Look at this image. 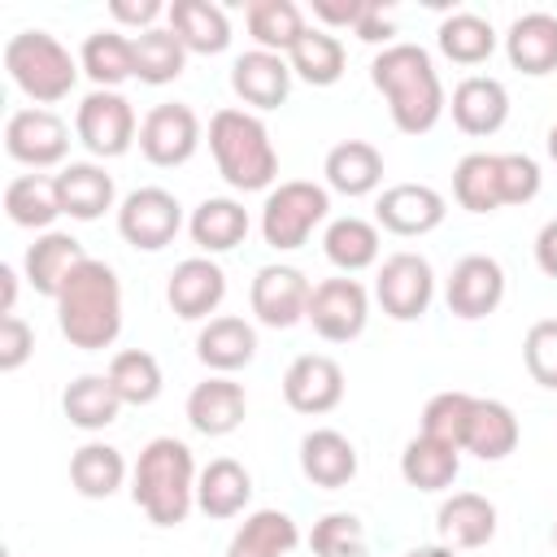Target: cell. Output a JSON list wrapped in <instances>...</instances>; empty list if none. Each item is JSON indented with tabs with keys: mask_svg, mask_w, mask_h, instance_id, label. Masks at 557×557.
Returning a JSON list of instances; mask_svg holds the SVG:
<instances>
[{
	"mask_svg": "<svg viewBox=\"0 0 557 557\" xmlns=\"http://www.w3.org/2000/svg\"><path fill=\"white\" fill-rule=\"evenodd\" d=\"M370 83L383 91L396 131L426 135L444 113V83L435 74V61L418 44H387L370 61Z\"/></svg>",
	"mask_w": 557,
	"mask_h": 557,
	"instance_id": "cell-1",
	"label": "cell"
},
{
	"mask_svg": "<svg viewBox=\"0 0 557 557\" xmlns=\"http://www.w3.org/2000/svg\"><path fill=\"white\" fill-rule=\"evenodd\" d=\"M57 326L74 348H109L122 335V283L113 265L87 257L57 296Z\"/></svg>",
	"mask_w": 557,
	"mask_h": 557,
	"instance_id": "cell-2",
	"label": "cell"
},
{
	"mask_svg": "<svg viewBox=\"0 0 557 557\" xmlns=\"http://www.w3.org/2000/svg\"><path fill=\"white\" fill-rule=\"evenodd\" d=\"M196 461L191 448L174 435H157L139 448V461L131 470V500L148 513L157 527H178L196 505Z\"/></svg>",
	"mask_w": 557,
	"mask_h": 557,
	"instance_id": "cell-3",
	"label": "cell"
},
{
	"mask_svg": "<svg viewBox=\"0 0 557 557\" xmlns=\"http://www.w3.org/2000/svg\"><path fill=\"white\" fill-rule=\"evenodd\" d=\"M209 152L218 161V174L235 191H265L278 178V152L270 144V131L248 109H218L209 117Z\"/></svg>",
	"mask_w": 557,
	"mask_h": 557,
	"instance_id": "cell-4",
	"label": "cell"
},
{
	"mask_svg": "<svg viewBox=\"0 0 557 557\" xmlns=\"http://www.w3.org/2000/svg\"><path fill=\"white\" fill-rule=\"evenodd\" d=\"M4 70H9L13 87L26 100H35V109L65 100L83 74L78 57H70V48L48 30H17L4 44Z\"/></svg>",
	"mask_w": 557,
	"mask_h": 557,
	"instance_id": "cell-5",
	"label": "cell"
},
{
	"mask_svg": "<svg viewBox=\"0 0 557 557\" xmlns=\"http://www.w3.org/2000/svg\"><path fill=\"white\" fill-rule=\"evenodd\" d=\"M326 209H331V191L326 187L305 183V178L278 183L261 205V239L274 252H292L313 235V226L326 218Z\"/></svg>",
	"mask_w": 557,
	"mask_h": 557,
	"instance_id": "cell-6",
	"label": "cell"
},
{
	"mask_svg": "<svg viewBox=\"0 0 557 557\" xmlns=\"http://www.w3.org/2000/svg\"><path fill=\"white\" fill-rule=\"evenodd\" d=\"M74 131H78V144L91 157H104V161L122 157L135 144V135H139L131 100L122 91H100V87L83 96V104L74 113Z\"/></svg>",
	"mask_w": 557,
	"mask_h": 557,
	"instance_id": "cell-7",
	"label": "cell"
},
{
	"mask_svg": "<svg viewBox=\"0 0 557 557\" xmlns=\"http://www.w3.org/2000/svg\"><path fill=\"white\" fill-rule=\"evenodd\" d=\"M183 226V205L165 187H135L117 205V235L139 252H161Z\"/></svg>",
	"mask_w": 557,
	"mask_h": 557,
	"instance_id": "cell-8",
	"label": "cell"
},
{
	"mask_svg": "<svg viewBox=\"0 0 557 557\" xmlns=\"http://www.w3.org/2000/svg\"><path fill=\"white\" fill-rule=\"evenodd\" d=\"M374 296L392 322H418L435 300V270L418 252H392L379 265Z\"/></svg>",
	"mask_w": 557,
	"mask_h": 557,
	"instance_id": "cell-9",
	"label": "cell"
},
{
	"mask_svg": "<svg viewBox=\"0 0 557 557\" xmlns=\"http://www.w3.org/2000/svg\"><path fill=\"white\" fill-rule=\"evenodd\" d=\"M305 322L326 339V344H348L366 331L370 322V296L357 278H322L313 292H309V309H305Z\"/></svg>",
	"mask_w": 557,
	"mask_h": 557,
	"instance_id": "cell-10",
	"label": "cell"
},
{
	"mask_svg": "<svg viewBox=\"0 0 557 557\" xmlns=\"http://www.w3.org/2000/svg\"><path fill=\"white\" fill-rule=\"evenodd\" d=\"M200 148V117L170 100V104H152L139 122V152L161 165V170H174V165H187Z\"/></svg>",
	"mask_w": 557,
	"mask_h": 557,
	"instance_id": "cell-11",
	"label": "cell"
},
{
	"mask_svg": "<svg viewBox=\"0 0 557 557\" xmlns=\"http://www.w3.org/2000/svg\"><path fill=\"white\" fill-rule=\"evenodd\" d=\"M4 152L30 170L61 165L70 152V126L52 109H17L4 122Z\"/></svg>",
	"mask_w": 557,
	"mask_h": 557,
	"instance_id": "cell-12",
	"label": "cell"
},
{
	"mask_svg": "<svg viewBox=\"0 0 557 557\" xmlns=\"http://www.w3.org/2000/svg\"><path fill=\"white\" fill-rule=\"evenodd\" d=\"M444 300H448V313L461 318V322H479V318L496 313V305L505 300V270H500V261L483 257V252L461 257L453 265V274H448Z\"/></svg>",
	"mask_w": 557,
	"mask_h": 557,
	"instance_id": "cell-13",
	"label": "cell"
},
{
	"mask_svg": "<svg viewBox=\"0 0 557 557\" xmlns=\"http://www.w3.org/2000/svg\"><path fill=\"white\" fill-rule=\"evenodd\" d=\"M309 292L313 283L296 270V265H261L252 274V313L261 326H274V331H287L296 322H305V309H309Z\"/></svg>",
	"mask_w": 557,
	"mask_h": 557,
	"instance_id": "cell-14",
	"label": "cell"
},
{
	"mask_svg": "<svg viewBox=\"0 0 557 557\" xmlns=\"http://www.w3.org/2000/svg\"><path fill=\"white\" fill-rule=\"evenodd\" d=\"M283 400L296 413H331L344 400V370L326 352H300L283 374Z\"/></svg>",
	"mask_w": 557,
	"mask_h": 557,
	"instance_id": "cell-15",
	"label": "cell"
},
{
	"mask_svg": "<svg viewBox=\"0 0 557 557\" xmlns=\"http://www.w3.org/2000/svg\"><path fill=\"white\" fill-rule=\"evenodd\" d=\"M444 213H448L444 196H440L435 187H426V183H396V187H387V191L379 196V205H374L379 226L392 231V235H405V239L435 231V226L444 222Z\"/></svg>",
	"mask_w": 557,
	"mask_h": 557,
	"instance_id": "cell-16",
	"label": "cell"
},
{
	"mask_svg": "<svg viewBox=\"0 0 557 557\" xmlns=\"http://www.w3.org/2000/svg\"><path fill=\"white\" fill-rule=\"evenodd\" d=\"M222 296H226V274H222V265L213 257H187V261H178L174 274H170V283H165L170 309L178 318H187V322L209 318L222 305Z\"/></svg>",
	"mask_w": 557,
	"mask_h": 557,
	"instance_id": "cell-17",
	"label": "cell"
},
{
	"mask_svg": "<svg viewBox=\"0 0 557 557\" xmlns=\"http://www.w3.org/2000/svg\"><path fill=\"white\" fill-rule=\"evenodd\" d=\"M231 91L248 109H261V113L265 109H278L287 100V91H292V65H287V57L261 52V48L235 57V65H231Z\"/></svg>",
	"mask_w": 557,
	"mask_h": 557,
	"instance_id": "cell-18",
	"label": "cell"
},
{
	"mask_svg": "<svg viewBox=\"0 0 557 557\" xmlns=\"http://www.w3.org/2000/svg\"><path fill=\"white\" fill-rule=\"evenodd\" d=\"M87 261V252H83V244L70 235V231H44V235H35V244L26 248V257H22V270H26V283L39 292V296H61V287H65V278L78 270Z\"/></svg>",
	"mask_w": 557,
	"mask_h": 557,
	"instance_id": "cell-19",
	"label": "cell"
},
{
	"mask_svg": "<svg viewBox=\"0 0 557 557\" xmlns=\"http://www.w3.org/2000/svg\"><path fill=\"white\" fill-rule=\"evenodd\" d=\"M244 413H248V396L226 374H213L187 392V422H191V431H200L209 440L231 435L244 422Z\"/></svg>",
	"mask_w": 557,
	"mask_h": 557,
	"instance_id": "cell-20",
	"label": "cell"
},
{
	"mask_svg": "<svg viewBox=\"0 0 557 557\" xmlns=\"http://www.w3.org/2000/svg\"><path fill=\"white\" fill-rule=\"evenodd\" d=\"M453 122L466 131V135H496L509 117V91L500 78H487V74H470L453 87Z\"/></svg>",
	"mask_w": 557,
	"mask_h": 557,
	"instance_id": "cell-21",
	"label": "cell"
},
{
	"mask_svg": "<svg viewBox=\"0 0 557 557\" xmlns=\"http://www.w3.org/2000/svg\"><path fill=\"white\" fill-rule=\"evenodd\" d=\"M57 178V196H61V213H70L74 222H96L113 209V174H104V165L96 161H70L61 165Z\"/></svg>",
	"mask_w": 557,
	"mask_h": 557,
	"instance_id": "cell-22",
	"label": "cell"
},
{
	"mask_svg": "<svg viewBox=\"0 0 557 557\" xmlns=\"http://www.w3.org/2000/svg\"><path fill=\"white\" fill-rule=\"evenodd\" d=\"M505 57L513 70L544 78L557 70V17L553 13H522L505 30Z\"/></svg>",
	"mask_w": 557,
	"mask_h": 557,
	"instance_id": "cell-23",
	"label": "cell"
},
{
	"mask_svg": "<svg viewBox=\"0 0 557 557\" xmlns=\"http://www.w3.org/2000/svg\"><path fill=\"white\" fill-rule=\"evenodd\" d=\"M187 235H191V244H196L205 257L231 252V248H239L244 235H248V209H244L239 200H231V196H209V200H200V205L191 209Z\"/></svg>",
	"mask_w": 557,
	"mask_h": 557,
	"instance_id": "cell-24",
	"label": "cell"
},
{
	"mask_svg": "<svg viewBox=\"0 0 557 557\" xmlns=\"http://www.w3.org/2000/svg\"><path fill=\"white\" fill-rule=\"evenodd\" d=\"M300 470H305V479L313 487H331L335 492V487L352 483V474H357V448H352L348 435H339L331 426H318V431H309L300 440Z\"/></svg>",
	"mask_w": 557,
	"mask_h": 557,
	"instance_id": "cell-25",
	"label": "cell"
},
{
	"mask_svg": "<svg viewBox=\"0 0 557 557\" xmlns=\"http://www.w3.org/2000/svg\"><path fill=\"white\" fill-rule=\"evenodd\" d=\"M444 548H483L496 535V505L479 492H457L435 513Z\"/></svg>",
	"mask_w": 557,
	"mask_h": 557,
	"instance_id": "cell-26",
	"label": "cell"
},
{
	"mask_svg": "<svg viewBox=\"0 0 557 557\" xmlns=\"http://www.w3.org/2000/svg\"><path fill=\"white\" fill-rule=\"evenodd\" d=\"M196 357L218 370V374H231V370H244L252 357H257V331L235 318V313H222V318H209L196 335Z\"/></svg>",
	"mask_w": 557,
	"mask_h": 557,
	"instance_id": "cell-27",
	"label": "cell"
},
{
	"mask_svg": "<svg viewBox=\"0 0 557 557\" xmlns=\"http://www.w3.org/2000/svg\"><path fill=\"white\" fill-rule=\"evenodd\" d=\"M170 30L178 35V44L187 52H200V57H218L226 52L231 44V22H226V9L209 4V0H174L170 13H165Z\"/></svg>",
	"mask_w": 557,
	"mask_h": 557,
	"instance_id": "cell-28",
	"label": "cell"
},
{
	"mask_svg": "<svg viewBox=\"0 0 557 557\" xmlns=\"http://www.w3.org/2000/svg\"><path fill=\"white\" fill-rule=\"evenodd\" d=\"M326 187L339 196H370L383 183V152L366 139H344L322 161Z\"/></svg>",
	"mask_w": 557,
	"mask_h": 557,
	"instance_id": "cell-29",
	"label": "cell"
},
{
	"mask_svg": "<svg viewBox=\"0 0 557 557\" xmlns=\"http://www.w3.org/2000/svg\"><path fill=\"white\" fill-rule=\"evenodd\" d=\"M252 496V474L235 457H213L196 479V509L205 518H235Z\"/></svg>",
	"mask_w": 557,
	"mask_h": 557,
	"instance_id": "cell-30",
	"label": "cell"
},
{
	"mask_svg": "<svg viewBox=\"0 0 557 557\" xmlns=\"http://www.w3.org/2000/svg\"><path fill=\"white\" fill-rule=\"evenodd\" d=\"M513 448H518V418H513V409L505 400L474 396L461 453H474L479 461H505Z\"/></svg>",
	"mask_w": 557,
	"mask_h": 557,
	"instance_id": "cell-31",
	"label": "cell"
},
{
	"mask_svg": "<svg viewBox=\"0 0 557 557\" xmlns=\"http://www.w3.org/2000/svg\"><path fill=\"white\" fill-rule=\"evenodd\" d=\"M296 544H300V531L283 509H257L231 535L226 557H292Z\"/></svg>",
	"mask_w": 557,
	"mask_h": 557,
	"instance_id": "cell-32",
	"label": "cell"
},
{
	"mask_svg": "<svg viewBox=\"0 0 557 557\" xmlns=\"http://www.w3.org/2000/svg\"><path fill=\"white\" fill-rule=\"evenodd\" d=\"M78 65H83V74L100 91H117L126 78H135L131 35H122V30H91L83 39V48H78Z\"/></svg>",
	"mask_w": 557,
	"mask_h": 557,
	"instance_id": "cell-33",
	"label": "cell"
},
{
	"mask_svg": "<svg viewBox=\"0 0 557 557\" xmlns=\"http://www.w3.org/2000/svg\"><path fill=\"white\" fill-rule=\"evenodd\" d=\"M61 409H65L70 426H78V431H104V426L117 422L122 396H117V387L109 383V374H78V379L65 387Z\"/></svg>",
	"mask_w": 557,
	"mask_h": 557,
	"instance_id": "cell-34",
	"label": "cell"
},
{
	"mask_svg": "<svg viewBox=\"0 0 557 557\" xmlns=\"http://www.w3.org/2000/svg\"><path fill=\"white\" fill-rule=\"evenodd\" d=\"M4 213H9L13 226H26V231H39L44 235L61 218L57 178H48V174H17L4 187Z\"/></svg>",
	"mask_w": 557,
	"mask_h": 557,
	"instance_id": "cell-35",
	"label": "cell"
},
{
	"mask_svg": "<svg viewBox=\"0 0 557 557\" xmlns=\"http://www.w3.org/2000/svg\"><path fill=\"white\" fill-rule=\"evenodd\" d=\"M457 470H461V453L448 448V444H440V440H431V435H413L405 444V453H400V479L409 487H418V492H444V487H453Z\"/></svg>",
	"mask_w": 557,
	"mask_h": 557,
	"instance_id": "cell-36",
	"label": "cell"
},
{
	"mask_svg": "<svg viewBox=\"0 0 557 557\" xmlns=\"http://www.w3.org/2000/svg\"><path fill=\"white\" fill-rule=\"evenodd\" d=\"M70 483L87 500H109L126 483V457L113 444L91 440V444L74 448V457H70Z\"/></svg>",
	"mask_w": 557,
	"mask_h": 557,
	"instance_id": "cell-37",
	"label": "cell"
},
{
	"mask_svg": "<svg viewBox=\"0 0 557 557\" xmlns=\"http://www.w3.org/2000/svg\"><path fill=\"white\" fill-rule=\"evenodd\" d=\"M244 22H248V35L257 39V48L261 52H278V57H287L300 44V35L309 30L305 13L292 0H252L244 9Z\"/></svg>",
	"mask_w": 557,
	"mask_h": 557,
	"instance_id": "cell-38",
	"label": "cell"
},
{
	"mask_svg": "<svg viewBox=\"0 0 557 557\" xmlns=\"http://www.w3.org/2000/svg\"><path fill=\"white\" fill-rule=\"evenodd\" d=\"M287 65H292V74L305 78L309 87H331V83L344 78L348 57H344V44H339L326 26H309V30L300 35V44L287 52Z\"/></svg>",
	"mask_w": 557,
	"mask_h": 557,
	"instance_id": "cell-39",
	"label": "cell"
},
{
	"mask_svg": "<svg viewBox=\"0 0 557 557\" xmlns=\"http://www.w3.org/2000/svg\"><path fill=\"white\" fill-rule=\"evenodd\" d=\"M453 196L470 213H496L500 200V152H470L453 165Z\"/></svg>",
	"mask_w": 557,
	"mask_h": 557,
	"instance_id": "cell-40",
	"label": "cell"
},
{
	"mask_svg": "<svg viewBox=\"0 0 557 557\" xmlns=\"http://www.w3.org/2000/svg\"><path fill=\"white\" fill-rule=\"evenodd\" d=\"M322 252H326V261L335 270L357 274V270H366V265L379 261V226L366 222V218H352V213L348 218H335L326 226V235H322Z\"/></svg>",
	"mask_w": 557,
	"mask_h": 557,
	"instance_id": "cell-41",
	"label": "cell"
},
{
	"mask_svg": "<svg viewBox=\"0 0 557 557\" xmlns=\"http://www.w3.org/2000/svg\"><path fill=\"white\" fill-rule=\"evenodd\" d=\"M131 48H135V78L148 87L174 83L187 65V48L178 44V35L170 26H152L144 35H131Z\"/></svg>",
	"mask_w": 557,
	"mask_h": 557,
	"instance_id": "cell-42",
	"label": "cell"
},
{
	"mask_svg": "<svg viewBox=\"0 0 557 557\" xmlns=\"http://www.w3.org/2000/svg\"><path fill=\"white\" fill-rule=\"evenodd\" d=\"M435 44H440V52H444L448 61H457V65H479V61H487V57L496 52V30H492V22L479 17V13H448V17L440 22V30H435Z\"/></svg>",
	"mask_w": 557,
	"mask_h": 557,
	"instance_id": "cell-43",
	"label": "cell"
},
{
	"mask_svg": "<svg viewBox=\"0 0 557 557\" xmlns=\"http://www.w3.org/2000/svg\"><path fill=\"white\" fill-rule=\"evenodd\" d=\"M109 383L117 387L122 405H152L161 396V366L144 348H126L109 361Z\"/></svg>",
	"mask_w": 557,
	"mask_h": 557,
	"instance_id": "cell-44",
	"label": "cell"
},
{
	"mask_svg": "<svg viewBox=\"0 0 557 557\" xmlns=\"http://www.w3.org/2000/svg\"><path fill=\"white\" fill-rule=\"evenodd\" d=\"M470 409H474V396L470 392H440L426 400L422 409V435L448 444L461 453L466 444V426H470Z\"/></svg>",
	"mask_w": 557,
	"mask_h": 557,
	"instance_id": "cell-45",
	"label": "cell"
},
{
	"mask_svg": "<svg viewBox=\"0 0 557 557\" xmlns=\"http://www.w3.org/2000/svg\"><path fill=\"white\" fill-rule=\"evenodd\" d=\"M313 557H366V527L357 513H326L309 535Z\"/></svg>",
	"mask_w": 557,
	"mask_h": 557,
	"instance_id": "cell-46",
	"label": "cell"
},
{
	"mask_svg": "<svg viewBox=\"0 0 557 557\" xmlns=\"http://www.w3.org/2000/svg\"><path fill=\"white\" fill-rule=\"evenodd\" d=\"M522 361H527V374H531L540 387L557 392V318H540V322L527 331V339H522Z\"/></svg>",
	"mask_w": 557,
	"mask_h": 557,
	"instance_id": "cell-47",
	"label": "cell"
},
{
	"mask_svg": "<svg viewBox=\"0 0 557 557\" xmlns=\"http://www.w3.org/2000/svg\"><path fill=\"white\" fill-rule=\"evenodd\" d=\"M540 196V165L527 152H500V200L527 205Z\"/></svg>",
	"mask_w": 557,
	"mask_h": 557,
	"instance_id": "cell-48",
	"label": "cell"
},
{
	"mask_svg": "<svg viewBox=\"0 0 557 557\" xmlns=\"http://www.w3.org/2000/svg\"><path fill=\"white\" fill-rule=\"evenodd\" d=\"M30 352H35V331H30L17 313L0 318V370H4V374L22 370V366L30 361Z\"/></svg>",
	"mask_w": 557,
	"mask_h": 557,
	"instance_id": "cell-49",
	"label": "cell"
},
{
	"mask_svg": "<svg viewBox=\"0 0 557 557\" xmlns=\"http://www.w3.org/2000/svg\"><path fill=\"white\" fill-rule=\"evenodd\" d=\"M109 13H113V22L135 26V35H144V30L157 26V17L170 13V4H161V0H113Z\"/></svg>",
	"mask_w": 557,
	"mask_h": 557,
	"instance_id": "cell-50",
	"label": "cell"
},
{
	"mask_svg": "<svg viewBox=\"0 0 557 557\" xmlns=\"http://www.w3.org/2000/svg\"><path fill=\"white\" fill-rule=\"evenodd\" d=\"M366 9H370V4H357V0H352V4L313 0V17H318V22H326V26H352V30H357V26H361V17H366Z\"/></svg>",
	"mask_w": 557,
	"mask_h": 557,
	"instance_id": "cell-51",
	"label": "cell"
},
{
	"mask_svg": "<svg viewBox=\"0 0 557 557\" xmlns=\"http://www.w3.org/2000/svg\"><path fill=\"white\" fill-rule=\"evenodd\" d=\"M392 35H396L392 13H383V4H370L366 17H361V26H357V39H366V44H383V48H387Z\"/></svg>",
	"mask_w": 557,
	"mask_h": 557,
	"instance_id": "cell-52",
	"label": "cell"
},
{
	"mask_svg": "<svg viewBox=\"0 0 557 557\" xmlns=\"http://www.w3.org/2000/svg\"><path fill=\"white\" fill-rule=\"evenodd\" d=\"M535 265H540L548 278H557V218L544 222L540 235H535Z\"/></svg>",
	"mask_w": 557,
	"mask_h": 557,
	"instance_id": "cell-53",
	"label": "cell"
},
{
	"mask_svg": "<svg viewBox=\"0 0 557 557\" xmlns=\"http://www.w3.org/2000/svg\"><path fill=\"white\" fill-rule=\"evenodd\" d=\"M17 305V270L13 265H0V313L9 318Z\"/></svg>",
	"mask_w": 557,
	"mask_h": 557,
	"instance_id": "cell-54",
	"label": "cell"
},
{
	"mask_svg": "<svg viewBox=\"0 0 557 557\" xmlns=\"http://www.w3.org/2000/svg\"><path fill=\"white\" fill-rule=\"evenodd\" d=\"M405 557H457L453 548H444V544H422V548H409Z\"/></svg>",
	"mask_w": 557,
	"mask_h": 557,
	"instance_id": "cell-55",
	"label": "cell"
},
{
	"mask_svg": "<svg viewBox=\"0 0 557 557\" xmlns=\"http://www.w3.org/2000/svg\"><path fill=\"white\" fill-rule=\"evenodd\" d=\"M548 157H553V161H557V122H553V126H548Z\"/></svg>",
	"mask_w": 557,
	"mask_h": 557,
	"instance_id": "cell-56",
	"label": "cell"
},
{
	"mask_svg": "<svg viewBox=\"0 0 557 557\" xmlns=\"http://www.w3.org/2000/svg\"><path fill=\"white\" fill-rule=\"evenodd\" d=\"M553 544H557V522H553Z\"/></svg>",
	"mask_w": 557,
	"mask_h": 557,
	"instance_id": "cell-57",
	"label": "cell"
}]
</instances>
